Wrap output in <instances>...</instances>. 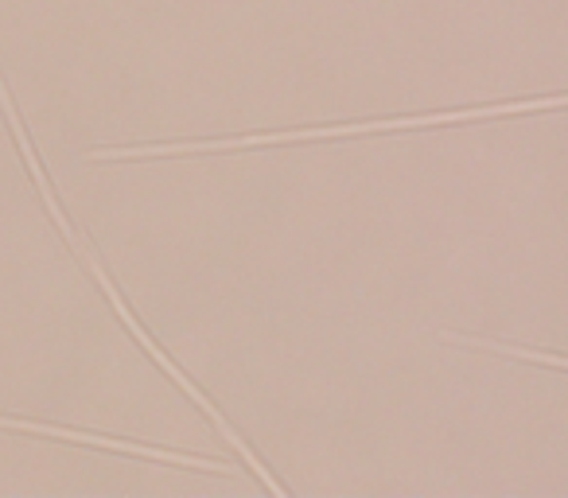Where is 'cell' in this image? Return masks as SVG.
I'll use <instances>...</instances> for the list:
<instances>
[{
    "instance_id": "cell-4",
    "label": "cell",
    "mask_w": 568,
    "mask_h": 498,
    "mask_svg": "<svg viewBox=\"0 0 568 498\" xmlns=\"http://www.w3.org/2000/svg\"><path fill=\"white\" fill-rule=\"evenodd\" d=\"M444 343H456V347L495 350V355H510V358H521V363H537V366H549V370H565V358H560V355H545V350H521V347H510V343H495V339H467V335H444Z\"/></svg>"
},
{
    "instance_id": "cell-2",
    "label": "cell",
    "mask_w": 568,
    "mask_h": 498,
    "mask_svg": "<svg viewBox=\"0 0 568 498\" xmlns=\"http://www.w3.org/2000/svg\"><path fill=\"white\" fill-rule=\"evenodd\" d=\"M565 98H526V102H495L475 105L456 113H428V118H397V121H358V125H320L293 129V133H261V136H226V141H180V144H149V149H98L90 160H152V156H187V152H222V149H253V144H281V141H324V136H358V133H397V129H428V125H459L475 118H506V113L529 110H560Z\"/></svg>"
},
{
    "instance_id": "cell-1",
    "label": "cell",
    "mask_w": 568,
    "mask_h": 498,
    "mask_svg": "<svg viewBox=\"0 0 568 498\" xmlns=\"http://www.w3.org/2000/svg\"><path fill=\"white\" fill-rule=\"evenodd\" d=\"M0 105H4V118H9V129H12V136H17L20 152H24L28 167H32V175H36V187H40V195H43V203H48L51 218H55V222H59V230H63V234H67V242H71V245H74V254H79V257H82V262H87V265H90V273H94L98 288H102V293H105V301H110V304H113V312H118V316H121V324H125V327H129V332H133V335H136V343H141V347H144V350H149V355H152V358H156V363H160V366H164V374H168V378H172V382H175V386H183V389H187V394H191V397H195V405H199V409H203V413H206V417H211V420H214V425H219V433H222V436H226V440H230V444H234V451H237V456H242V459H245V464H250V467H253V475H257V479H261V482H265V487H268V490H273V495H284V487H281V482H276V479H273V475H268V471H265V464H261V459H257V456H253V451H250V448H245V440H242V436H237V433H234V428H230V420H226V417H222V413H219V409H214V405H211V402H206V394H203V389H199V386H195V382H187V374H183V370H180V366H175V363H172V358H168V355H164V350H160V347H156V343H152V339H149V332H144V327H141V324H136V316H133V312H129V308H125V301H121V293H118V288H113L110 273H105V270H102V262H98V257H94V250H90V245H87V242H82V237H79V234H74L71 218H67V214H63V211H59V199H55V191H51L48 175H43L40 160H36V152H32V141H28V129H24V121H20L17 105H12V94H9V87H4V79H0Z\"/></svg>"
},
{
    "instance_id": "cell-3",
    "label": "cell",
    "mask_w": 568,
    "mask_h": 498,
    "mask_svg": "<svg viewBox=\"0 0 568 498\" xmlns=\"http://www.w3.org/2000/svg\"><path fill=\"white\" fill-rule=\"evenodd\" d=\"M0 428H20V433L51 436V440H71V444H90V448H110V451H125V456H141V459H164V464H180V467H199V471H226V467H222L219 459L187 456V451L144 448V444L113 440V436H94V433H74V428H59V425H40V420L0 417Z\"/></svg>"
}]
</instances>
